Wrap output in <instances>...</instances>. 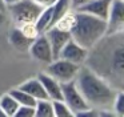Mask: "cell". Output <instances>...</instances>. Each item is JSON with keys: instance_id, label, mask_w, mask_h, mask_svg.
Returning a JSON list of instances; mask_svg holds the SVG:
<instances>
[{"instance_id": "obj_1", "label": "cell", "mask_w": 124, "mask_h": 117, "mask_svg": "<svg viewBox=\"0 0 124 117\" xmlns=\"http://www.w3.org/2000/svg\"><path fill=\"white\" fill-rule=\"evenodd\" d=\"M85 65L116 90H124V32L105 33L89 49Z\"/></svg>"}, {"instance_id": "obj_2", "label": "cell", "mask_w": 124, "mask_h": 117, "mask_svg": "<svg viewBox=\"0 0 124 117\" xmlns=\"http://www.w3.org/2000/svg\"><path fill=\"white\" fill-rule=\"evenodd\" d=\"M75 82L91 108L97 110H113L117 90L85 64L80 66Z\"/></svg>"}, {"instance_id": "obj_3", "label": "cell", "mask_w": 124, "mask_h": 117, "mask_svg": "<svg viewBox=\"0 0 124 117\" xmlns=\"http://www.w3.org/2000/svg\"><path fill=\"white\" fill-rule=\"evenodd\" d=\"M107 33V21L78 11V21L71 31V37L81 47L91 49Z\"/></svg>"}, {"instance_id": "obj_4", "label": "cell", "mask_w": 124, "mask_h": 117, "mask_svg": "<svg viewBox=\"0 0 124 117\" xmlns=\"http://www.w3.org/2000/svg\"><path fill=\"white\" fill-rule=\"evenodd\" d=\"M7 9L11 13L12 19L15 21V25L17 27L23 23L36 21L44 8H41L39 4H36L33 0H19L15 4L8 5Z\"/></svg>"}, {"instance_id": "obj_5", "label": "cell", "mask_w": 124, "mask_h": 117, "mask_svg": "<svg viewBox=\"0 0 124 117\" xmlns=\"http://www.w3.org/2000/svg\"><path fill=\"white\" fill-rule=\"evenodd\" d=\"M80 66L81 65L71 63V61L64 60V58H55L47 66V73L63 84V82H68V81L75 80L79 73Z\"/></svg>"}, {"instance_id": "obj_6", "label": "cell", "mask_w": 124, "mask_h": 117, "mask_svg": "<svg viewBox=\"0 0 124 117\" xmlns=\"http://www.w3.org/2000/svg\"><path fill=\"white\" fill-rule=\"evenodd\" d=\"M62 92H63V101L70 106V109L73 112L75 117L78 113L84 112V110L91 108V106L88 105V102L85 101V98L83 97L81 92L79 90L75 80L68 81V82H63L62 84Z\"/></svg>"}, {"instance_id": "obj_7", "label": "cell", "mask_w": 124, "mask_h": 117, "mask_svg": "<svg viewBox=\"0 0 124 117\" xmlns=\"http://www.w3.org/2000/svg\"><path fill=\"white\" fill-rule=\"evenodd\" d=\"M28 52L32 56V58H35V60L40 61L43 64H47V65L51 61H54L51 45H49V41L44 33L39 35L35 40H32L30 48H28Z\"/></svg>"}, {"instance_id": "obj_8", "label": "cell", "mask_w": 124, "mask_h": 117, "mask_svg": "<svg viewBox=\"0 0 124 117\" xmlns=\"http://www.w3.org/2000/svg\"><path fill=\"white\" fill-rule=\"evenodd\" d=\"M88 52L89 51L87 48L81 47L79 43H76L71 37L68 40V43L64 45V48L62 49V52L59 55V58H64V60L75 63L78 65H84L87 61V57H88Z\"/></svg>"}, {"instance_id": "obj_9", "label": "cell", "mask_w": 124, "mask_h": 117, "mask_svg": "<svg viewBox=\"0 0 124 117\" xmlns=\"http://www.w3.org/2000/svg\"><path fill=\"white\" fill-rule=\"evenodd\" d=\"M124 32V0H112L107 19V33Z\"/></svg>"}, {"instance_id": "obj_10", "label": "cell", "mask_w": 124, "mask_h": 117, "mask_svg": "<svg viewBox=\"0 0 124 117\" xmlns=\"http://www.w3.org/2000/svg\"><path fill=\"white\" fill-rule=\"evenodd\" d=\"M44 35L47 36V39H48V41H49V45H51L54 60L55 58H59V55H60V52H62V49L68 43V40L71 39V33L70 32L60 31L56 27L52 25L44 32Z\"/></svg>"}, {"instance_id": "obj_11", "label": "cell", "mask_w": 124, "mask_h": 117, "mask_svg": "<svg viewBox=\"0 0 124 117\" xmlns=\"http://www.w3.org/2000/svg\"><path fill=\"white\" fill-rule=\"evenodd\" d=\"M111 3H112V0H89V1L81 4L80 7H78L76 11L89 13V15L107 21L111 9Z\"/></svg>"}, {"instance_id": "obj_12", "label": "cell", "mask_w": 124, "mask_h": 117, "mask_svg": "<svg viewBox=\"0 0 124 117\" xmlns=\"http://www.w3.org/2000/svg\"><path fill=\"white\" fill-rule=\"evenodd\" d=\"M40 82L43 84L44 89L47 92V96L51 101L55 100H63V92H62V82H59L56 79L49 76L48 73H40L38 76Z\"/></svg>"}, {"instance_id": "obj_13", "label": "cell", "mask_w": 124, "mask_h": 117, "mask_svg": "<svg viewBox=\"0 0 124 117\" xmlns=\"http://www.w3.org/2000/svg\"><path fill=\"white\" fill-rule=\"evenodd\" d=\"M17 88L23 89L24 92H27L28 95H31L36 101L38 100H49L48 96H47V92L44 89L43 84L40 82V80L36 77V79H30L25 82H23L22 85H19Z\"/></svg>"}, {"instance_id": "obj_14", "label": "cell", "mask_w": 124, "mask_h": 117, "mask_svg": "<svg viewBox=\"0 0 124 117\" xmlns=\"http://www.w3.org/2000/svg\"><path fill=\"white\" fill-rule=\"evenodd\" d=\"M76 21H78V11H76L75 8H72V9H70L68 12H65L60 19H57V21L54 24V27H56L60 31L70 32L71 33L73 27L76 25Z\"/></svg>"}, {"instance_id": "obj_15", "label": "cell", "mask_w": 124, "mask_h": 117, "mask_svg": "<svg viewBox=\"0 0 124 117\" xmlns=\"http://www.w3.org/2000/svg\"><path fill=\"white\" fill-rule=\"evenodd\" d=\"M9 43L14 48H16L17 51H28L31 45V40L27 39L24 35L22 33V31L19 29V27H15L11 32H9Z\"/></svg>"}, {"instance_id": "obj_16", "label": "cell", "mask_w": 124, "mask_h": 117, "mask_svg": "<svg viewBox=\"0 0 124 117\" xmlns=\"http://www.w3.org/2000/svg\"><path fill=\"white\" fill-rule=\"evenodd\" d=\"M0 108L3 109L7 117H15V113L19 108V104L9 93H6L0 97Z\"/></svg>"}, {"instance_id": "obj_17", "label": "cell", "mask_w": 124, "mask_h": 117, "mask_svg": "<svg viewBox=\"0 0 124 117\" xmlns=\"http://www.w3.org/2000/svg\"><path fill=\"white\" fill-rule=\"evenodd\" d=\"M73 7L71 0H56L55 4L52 5V25L57 21V19H60L65 12H68Z\"/></svg>"}, {"instance_id": "obj_18", "label": "cell", "mask_w": 124, "mask_h": 117, "mask_svg": "<svg viewBox=\"0 0 124 117\" xmlns=\"http://www.w3.org/2000/svg\"><path fill=\"white\" fill-rule=\"evenodd\" d=\"M9 95L17 101L19 105H27V106H35L36 105V100L32 97L31 95H28L27 92H24L20 88H15V89L9 90Z\"/></svg>"}, {"instance_id": "obj_19", "label": "cell", "mask_w": 124, "mask_h": 117, "mask_svg": "<svg viewBox=\"0 0 124 117\" xmlns=\"http://www.w3.org/2000/svg\"><path fill=\"white\" fill-rule=\"evenodd\" d=\"M36 25H38L40 33H44L49 27H52V7L44 8L41 11V13L36 20Z\"/></svg>"}, {"instance_id": "obj_20", "label": "cell", "mask_w": 124, "mask_h": 117, "mask_svg": "<svg viewBox=\"0 0 124 117\" xmlns=\"http://www.w3.org/2000/svg\"><path fill=\"white\" fill-rule=\"evenodd\" d=\"M35 117H54L51 100H38L35 105Z\"/></svg>"}, {"instance_id": "obj_21", "label": "cell", "mask_w": 124, "mask_h": 117, "mask_svg": "<svg viewBox=\"0 0 124 117\" xmlns=\"http://www.w3.org/2000/svg\"><path fill=\"white\" fill-rule=\"evenodd\" d=\"M52 108H54V117H75L73 112L63 100L52 101Z\"/></svg>"}, {"instance_id": "obj_22", "label": "cell", "mask_w": 124, "mask_h": 117, "mask_svg": "<svg viewBox=\"0 0 124 117\" xmlns=\"http://www.w3.org/2000/svg\"><path fill=\"white\" fill-rule=\"evenodd\" d=\"M17 27H19V29L22 31V33L24 35L27 39H30L31 41L35 40L39 35H41L40 31H39V28H38V25H36V21L23 23V24H20V25H17Z\"/></svg>"}, {"instance_id": "obj_23", "label": "cell", "mask_w": 124, "mask_h": 117, "mask_svg": "<svg viewBox=\"0 0 124 117\" xmlns=\"http://www.w3.org/2000/svg\"><path fill=\"white\" fill-rule=\"evenodd\" d=\"M113 112L116 116L124 117V90H117L113 102Z\"/></svg>"}, {"instance_id": "obj_24", "label": "cell", "mask_w": 124, "mask_h": 117, "mask_svg": "<svg viewBox=\"0 0 124 117\" xmlns=\"http://www.w3.org/2000/svg\"><path fill=\"white\" fill-rule=\"evenodd\" d=\"M15 117H35V106L19 105Z\"/></svg>"}, {"instance_id": "obj_25", "label": "cell", "mask_w": 124, "mask_h": 117, "mask_svg": "<svg viewBox=\"0 0 124 117\" xmlns=\"http://www.w3.org/2000/svg\"><path fill=\"white\" fill-rule=\"evenodd\" d=\"M33 1H35L36 4H39L41 8H49L55 4L56 0H33Z\"/></svg>"}, {"instance_id": "obj_26", "label": "cell", "mask_w": 124, "mask_h": 117, "mask_svg": "<svg viewBox=\"0 0 124 117\" xmlns=\"http://www.w3.org/2000/svg\"><path fill=\"white\" fill-rule=\"evenodd\" d=\"M71 3H72V7L76 9V8L80 7L81 4H84V3H85V0H71Z\"/></svg>"}, {"instance_id": "obj_27", "label": "cell", "mask_w": 124, "mask_h": 117, "mask_svg": "<svg viewBox=\"0 0 124 117\" xmlns=\"http://www.w3.org/2000/svg\"><path fill=\"white\" fill-rule=\"evenodd\" d=\"M7 21V16H6V12L4 11H0V27L4 25V23Z\"/></svg>"}, {"instance_id": "obj_28", "label": "cell", "mask_w": 124, "mask_h": 117, "mask_svg": "<svg viewBox=\"0 0 124 117\" xmlns=\"http://www.w3.org/2000/svg\"><path fill=\"white\" fill-rule=\"evenodd\" d=\"M0 11H4V12L7 11V4L4 0H0Z\"/></svg>"}, {"instance_id": "obj_29", "label": "cell", "mask_w": 124, "mask_h": 117, "mask_svg": "<svg viewBox=\"0 0 124 117\" xmlns=\"http://www.w3.org/2000/svg\"><path fill=\"white\" fill-rule=\"evenodd\" d=\"M4 1H6L7 7H8V5H12V4H15V3H17L19 0H4Z\"/></svg>"}, {"instance_id": "obj_30", "label": "cell", "mask_w": 124, "mask_h": 117, "mask_svg": "<svg viewBox=\"0 0 124 117\" xmlns=\"http://www.w3.org/2000/svg\"><path fill=\"white\" fill-rule=\"evenodd\" d=\"M0 117H7V116H6V113L3 112V109H1V108H0Z\"/></svg>"}, {"instance_id": "obj_31", "label": "cell", "mask_w": 124, "mask_h": 117, "mask_svg": "<svg viewBox=\"0 0 124 117\" xmlns=\"http://www.w3.org/2000/svg\"><path fill=\"white\" fill-rule=\"evenodd\" d=\"M85 1H89V0H85Z\"/></svg>"}]
</instances>
